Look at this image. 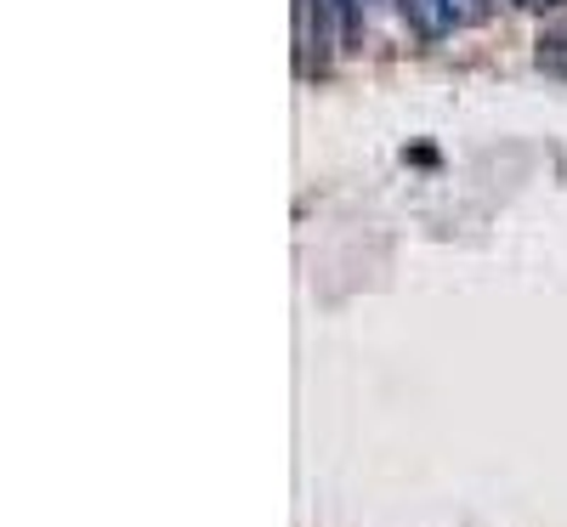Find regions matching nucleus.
I'll return each mask as SVG.
<instances>
[{
	"mask_svg": "<svg viewBox=\"0 0 567 527\" xmlns=\"http://www.w3.org/2000/svg\"><path fill=\"white\" fill-rule=\"evenodd\" d=\"M449 7H454V18H460V23H477V18L488 12V0H449Z\"/></svg>",
	"mask_w": 567,
	"mask_h": 527,
	"instance_id": "nucleus-2",
	"label": "nucleus"
},
{
	"mask_svg": "<svg viewBox=\"0 0 567 527\" xmlns=\"http://www.w3.org/2000/svg\"><path fill=\"white\" fill-rule=\"evenodd\" d=\"M516 7H550V0H516Z\"/></svg>",
	"mask_w": 567,
	"mask_h": 527,
	"instance_id": "nucleus-3",
	"label": "nucleus"
},
{
	"mask_svg": "<svg viewBox=\"0 0 567 527\" xmlns=\"http://www.w3.org/2000/svg\"><path fill=\"white\" fill-rule=\"evenodd\" d=\"M403 7V18H409V29L432 45V40H449L454 29H460V18H454V7L449 0H398Z\"/></svg>",
	"mask_w": 567,
	"mask_h": 527,
	"instance_id": "nucleus-1",
	"label": "nucleus"
}]
</instances>
